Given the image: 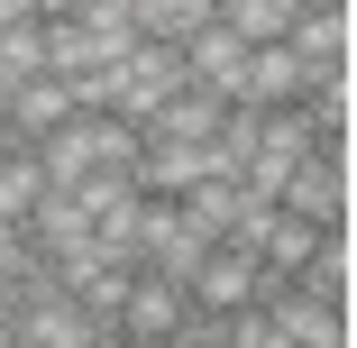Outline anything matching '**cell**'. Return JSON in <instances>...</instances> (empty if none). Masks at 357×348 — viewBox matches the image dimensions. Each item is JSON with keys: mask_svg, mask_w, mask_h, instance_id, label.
<instances>
[{"mask_svg": "<svg viewBox=\"0 0 357 348\" xmlns=\"http://www.w3.org/2000/svg\"><path fill=\"white\" fill-rule=\"evenodd\" d=\"M257 312L284 330V348H348V303L303 294L294 275H275V266H257Z\"/></svg>", "mask_w": 357, "mask_h": 348, "instance_id": "1", "label": "cell"}, {"mask_svg": "<svg viewBox=\"0 0 357 348\" xmlns=\"http://www.w3.org/2000/svg\"><path fill=\"white\" fill-rule=\"evenodd\" d=\"M275 211L339 229V211H348V174H339V147H303L294 165H284V183H275Z\"/></svg>", "mask_w": 357, "mask_h": 348, "instance_id": "2", "label": "cell"}, {"mask_svg": "<svg viewBox=\"0 0 357 348\" xmlns=\"http://www.w3.org/2000/svg\"><path fill=\"white\" fill-rule=\"evenodd\" d=\"M220 119H229V101L220 92H165L147 119H137V147H211V137H220Z\"/></svg>", "mask_w": 357, "mask_h": 348, "instance_id": "3", "label": "cell"}, {"mask_svg": "<svg viewBox=\"0 0 357 348\" xmlns=\"http://www.w3.org/2000/svg\"><path fill=\"white\" fill-rule=\"evenodd\" d=\"M284 55L303 64V83H339L348 74V10H294L284 19Z\"/></svg>", "mask_w": 357, "mask_h": 348, "instance_id": "4", "label": "cell"}, {"mask_svg": "<svg viewBox=\"0 0 357 348\" xmlns=\"http://www.w3.org/2000/svg\"><path fill=\"white\" fill-rule=\"evenodd\" d=\"M183 303H192V312H238V303H257V248H229V239H220V248L192 266Z\"/></svg>", "mask_w": 357, "mask_h": 348, "instance_id": "5", "label": "cell"}, {"mask_svg": "<svg viewBox=\"0 0 357 348\" xmlns=\"http://www.w3.org/2000/svg\"><path fill=\"white\" fill-rule=\"evenodd\" d=\"M183 312H192V303H183V285H165V275L137 266V275H128V294H119V339H128V348H156Z\"/></svg>", "mask_w": 357, "mask_h": 348, "instance_id": "6", "label": "cell"}, {"mask_svg": "<svg viewBox=\"0 0 357 348\" xmlns=\"http://www.w3.org/2000/svg\"><path fill=\"white\" fill-rule=\"evenodd\" d=\"M238 74H248V37H229L220 19H211L202 37H183V83H192V92L238 101Z\"/></svg>", "mask_w": 357, "mask_h": 348, "instance_id": "7", "label": "cell"}, {"mask_svg": "<svg viewBox=\"0 0 357 348\" xmlns=\"http://www.w3.org/2000/svg\"><path fill=\"white\" fill-rule=\"evenodd\" d=\"M19 229L37 239V257H74V248H92V220H83L74 183H46V192H37V211H28Z\"/></svg>", "mask_w": 357, "mask_h": 348, "instance_id": "8", "label": "cell"}, {"mask_svg": "<svg viewBox=\"0 0 357 348\" xmlns=\"http://www.w3.org/2000/svg\"><path fill=\"white\" fill-rule=\"evenodd\" d=\"M64 119H74V83H64V74H28V83L10 92V137H28V147L55 137Z\"/></svg>", "mask_w": 357, "mask_h": 348, "instance_id": "9", "label": "cell"}, {"mask_svg": "<svg viewBox=\"0 0 357 348\" xmlns=\"http://www.w3.org/2000/svg\"><path fill=\"white\" fill-rule=\"evenodd\" d=\"M321 239H339V229H321V220H294V211H266V220H257V266H275V275H303Z\"/></svg>", "mask_w": 357, "mask_h": 348, "instance_id": "10", "label": "cell"}, {"mask_svg": "<svg viewBox=\"0 0 357 348\" xmlns=\"http://www.w3.org/2000/svg\"><path fill=\"white\" fill-rule=\"evenodd\" d=\"M312 83H303V64L284 55V37L275 46H248V74H238V101H257V110H275V101H303Z\"/></svg>", "mask_w": 357, "mask_h": 348, "instance_id": "11", "label": "cell"}, {"mask_svg": "<svg viewBox=\"0 0 357 348\" xmlns=\"http://www.w3.org/2000/svg\"><path fill=\"white\" fill-rule=\"evenodd\" d=\"M37 192H46V165L28 137H0V220H28L37 211Z\"/></svg>", "mask_w": 357, "mask_h": 348, "instance_id": "12", "label": "cell"}, {"mask_svg": "<svg viewBox=\"0 0 357 348\" xmlns=\"http://www.w3.org/2000/svg\"><path fill=\"white\" fill-rule=\"evenodd\" d=\"M128 28L156 37V46H183V37L211 28V0H128Z\"/></svg>", "mask_w": 357, "mask_h": 348, "instance_id": "13", "label": "cell"}, {"mask_svg": "<svg viewBox=\"0 0 357 348\" xmlns=\"http://www.w3.org/2000/svg\"><path fill=\"white\" fill-rule=\"evenodd\" d=\"M28 74H46V19H19V28H0V92H19Z\"/></svg>", "mask_w": 357, "mask_h": 348, "instance_id": "14", "label": "cell"}, {"mask_svg": "<svg viewBox=\"0 0 357 348\" xmlns=\"http://www.w3.org/2000/svg\"><path fill=\"white\" fill-rule=\"evenodd\" d=\"M211 19H220L229 37H248V46H275L294 10H284V0H211Z\"/></svg>", "mask_w": 357, "mask_h": 348, "instance_id": "15", "label": "cell"}, {"mask_svg": "<svg viewBox=\"0 0 357 348\" xmlns=\"http://www.w3.org/2000/svg\"><path fill=\"white\" fill-rule=\"evenodd\" d=\"M294 285H303V294H321V303H348V248H339V239H321V248H312V266L294 275Z\"/></svg>", "mask_w": 357, "mask_h": 348, "instance_id": "16", "label": "cell"}, {"mask_svg": "<svg viewBox=\"0 0 357 348\" xmlns=\"http://www.w3.org/2000/svg\"><path fill=\"white\" fill-rule=\"evenodd\" d=\"M220 339H229V348H284V330H275V321H266L257 303H238V312H220Z\"/></svg>", "mask_w": 357, "mask_h": 348, "instance_id": "17", "label": "cell"}, {"mask_svg": "<svg viewBox=\"0 0 357 348\" xmlns=\"http://www.w3.org/2000/svg\"><path fill=\"white\" fill-rule=\"evenodd\" d=\"M19 19H37V0H0V28H19Z\"/></svg>", "mask_w": 357, "mask_h": 348, "instance_id": "18", "label": "cell"}, {"mask_svg": "<svg viewBox=\"0 0 357 348\" xmlns=\"http://www.w3.org/2000/svg\"><path fill=\"white\" fill-rule=\"evenodd\" d=\"M0 348H10V285H0Z\"/></svg>", "mask_w": 357, "mask_h": 348, "instance_id": "19", "label": "cell"}, {"mask_svg": "<svg viewBox=\"0 0 357 348\" xmlns=\"http://www.w3.org/2000/svg\"><path fill=\"white\" fill-rule=\"evenodd\" d=\"M110 348H128V339H110Z\"/></svg>", "mask_w": 357, "mask_h": 348, "instance_id": "20", "label": "cell"}]
</instances>
